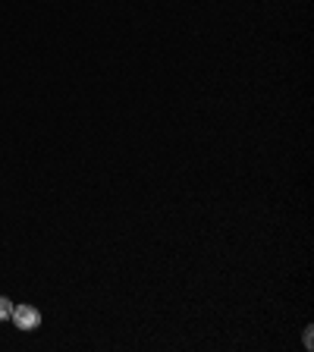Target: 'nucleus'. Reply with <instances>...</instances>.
Returning a JSON list of instances; mask_svg holds the SVG:
<instances>
[{"instance_id": "f257e3e1", "label": "nucleus", "mask_w": 314, "mask_h": 352, "mask_svg": "<svg viewBox=\"0 0 314 352\" xmlns=\"http://www.w3.org/2000/svg\"><path fill=\"white\" fill-rule=\"evenodd\" d=\"M13 324L19 330H35V327H41V311H38L35 305H19V308H13Z\"/></svg>"}, {"instance_id": "f03ea898", "label": "nucleus", "mask_w": 314, "mask_h": 352, "mask_svg": "<svg viewBox=\"0 0 314 352\" xmlns=\"http://www.w3.org/2000/svg\"><path fill=\"white\" fill-rule=\"evenodd\" d=\"M10 315H13V302L7 296H0V321H10Z\"/></svg>"}]
</instances>
